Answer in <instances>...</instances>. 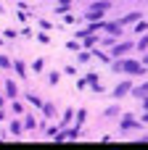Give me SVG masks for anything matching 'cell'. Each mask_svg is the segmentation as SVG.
I'll list each match as a JSON object with an SVG mask.
<instances>
[]
</instances>
